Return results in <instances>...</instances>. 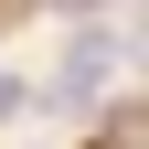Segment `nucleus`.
Wrapping results in <instances>:
<instances>
[{
    "label": "nucleus",
    "instance_id": "f257e3e1",
    "mask_svg": "<svg viewBox=\"0 0 149 149\" xmlns=\"http://www.w3.org/2000/svg\"><path fill=\"white\" fill-rule=\"evenodd\" d=\"M107 74H117V43H107V32H74V43H64V74H53V96H96V85H107Z\"/></svg>",
    "mask_w": 149,
    "mask_h": 149
},
{
    "label": "nucleus",
    "instance_id": "f03ea898",
    "mask_svg": "<svg viewBox=\"0 0 149 149\" xmlns=\"http://www.w3.org/2000/svg\"><path fill=\"white\" fill-rule=\"evenodd\" d=\"M96 149H149V96H139V107H107V128H96Z\"/></svg>",
    "mask_w": 149,
    "mask_h": 149
},
{
    "label": "nucleus",
    "instance_id": "7ed1b4c3",
    "mask_svg": "<svg viewBox=\"0 0 149 149\" xmlns=\"http://www.w3.org/2000/svg\"><path fill=\"white\" fill-rule=\"evenodd\" d=\"M22 107H32V85H22V74H0V128L22 117Z\"/></svg>",
    "mask_w": 149,
    "mask_h": 149
}]
</instances>
